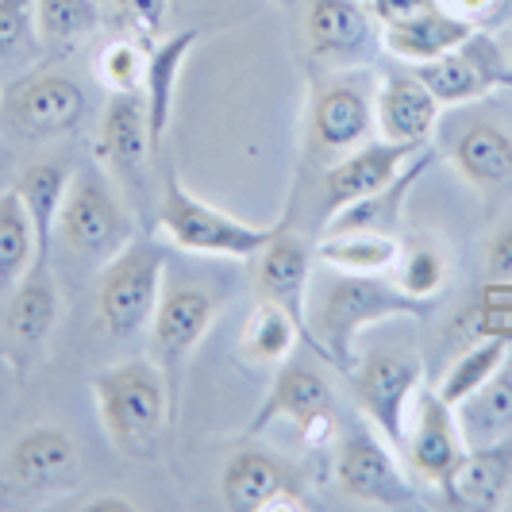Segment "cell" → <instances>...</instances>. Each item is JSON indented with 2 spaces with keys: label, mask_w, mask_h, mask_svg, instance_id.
Masks as SVG:
<instances>
[{
  "label": "cell",
  "mask_w": 512,
  "mask_h": 512,
  "mask_svg": "<svg viewBox=\"0 0 512 512\" xmlns=\"http://www.w3.org/2000/svg\"><path fill=\"white\" fill-rule=\"evenodd\" d=\"M397 285L409 293V297H420V301H436L447 285V258L436 243H424V239H412L401 247V258H397Z\"/></svg>",
  "instance_id": "obj_34"
},
{
  "label": "cell",
  "mask_w": 512,
  "mask_h": 512,
  "mask_svg": "<svg viewBox=\"0 0 512 512\" xmlns=\"http://www.w3.org/2000/svg\"><path fill=\"white\" fill-rule=\"evenodd\" d=\"M93 401L108 443L128 459H151L162 432L174 424L162 366L151 359H128L101 370L93 378Z\"/></svg>",
  "instance_id": "obj_2"
},
{
  "label": "cell",
  "mask_w": 512,
  "mask_h": 512,
  "mask_svg": "<svg viewBox=\"0 0 512 512\" xmlns=\"http://www.w3.org/2000/svg\"><path fill=\"white\" fill-rule=\"evenodd\" d=\"M62 320V285L51 262H31L24 282L0 301V347L24 374Z\"/></svg>",
  "instance_id": "obj_9"
},
{
  "label": "cell",
  "mask_w": 512,
  "mask_h": 512,
  "mask_svg": "<svg viewBox=\"0 0 512 512\" xmlns=\"http://www.w3.org/2000/svg\"><path fill=\"white\" fill-rule=\"evenodd\" d=\"M466 447H486L512 436V366L505 362L482 389L455 405Z\"/></svg>",
  "instance_id": "obj_28"
},
{
  "label": "cell",
  "mask_w": 512,
  "mask_h": 512,
  "mask_svg": "<svg viewBox=\"0 0 512 512\" xmlns=\"http://www.w3.org/2000/svg\"><path fill=\"white\" fill-rule=\"evenodd\" d=\"M312 258L316 247L308 243L305 235L282 228L274 231V239L255 255V289L262 301L285 308L301 335L308 339V347L316 351L312 339V320H308V285H312Z\"/></svg>",
  "instance_id": "obj_13"
},
{
  "label": "cell",
  "mask_w": 512,
  "mask_h": 512,
  "mask_svg": "<svg viewBox=\"0 0 512 512\" xmlns=\"http://www.w3.org/2000/svg\"><path fill=\"white\" fill-rule=\"evenodd\" d=\"M428 166H432V147H424V151L416 154L389 185H382L378 193L359 197V201H351L347 208H339L324 228L328 231H385V235H397L401 212H405V201H409L412 185L420 181V174H424Z\"/></svg>",
  "instance_id": "obj_24"
},
{
  "label": "cell",
  "mask_w": 512,
  "mask_h": 512,
  "mask_svg": "<svg viewBox=\"0 0 512 512\" xmlns=\"http://www.w3.org/2000/svg\"><path fill=\"white\" fill-rule=\"evenodd\" d=\"M97 0H35V35L43 47H70L81 35L97 31Z\"/></svg>",
  "instance_id": "obj_32"
},
{
  "label": "cell",
  "mask_w": 512,
  "mask_h": 512,
  "mask_svg": "<svg viewBox=\"0 0 512 512\" xmlns=\"http://www.w3.org/2000/svg\"><path fill=\"white\" fill-rule=\"evenodd\" d=\"M509 355H512L509 335H482L474 347H466L459 359L447 366V374H443L436 393L447 405H462L474 389H482L509 362Z\"/></svg>",
  "instance_id": "obj_30"
},
{
  "label": "cell",
  "mask_w": 512,
  "mask_h": 512,
  "mask_svg": "<svg viewBox=\"0 0 512 512\" xmlns=\"http://www.w3.org/2000/svg\"><path fill=\"white\" fill-rule=\"evenodd\" d=\"M443 497L455 509H505L512 497V436L486 447H466L459 470L443 486Z\"/></svg>",
  "instance_id": "obj_21"
},
{
  "label": "cell",
  "mask_w": 512,
  "mask_h": 512,
  "mask_svg": "<svg viewBox=\"0 0 512 512\" xmlns=\"http://www.w3.org/2000/svg\"><path fill=\"white\" fill-rule=\"evenodd\" d=\"M424 147H409V143H389V139H374L362 143L355 151H347V158H339L332 170L324 174L320 185V224H328L339 208H347L359 197L378 193L382 185L397 178Z\"/></svg>",
  "instance_id": "obj_15"
},
{
  "label": "cell",
  "mask_w": 512,
  "mask_h": 512,
  "mask_svg": "<svg viewBox=\"0 0 512 512\" xmlns=\"http://www.w3.org/2000/svg\"><path fill=\"white\" fill-rule=\"evenodd\" d=\"M274 420H293L305 432L308 447H324L335 436V393L328 378L308 366V362H285L278 370V378L270 385V393L262 397V405L255 409L247 432L258 436L266 432Z\"/></svg>",
  "instance_id": "obj_8"
},
{
  "label": "cell",
  "mask_w": 512,
  "mask_h": 512,
  "mask_svg": "<svg viewBox=\"0 0 512 512\" xmlns=\"http://www.w3.org/2000/svg\"><path fill=\"white\" fill-rule=\"evenodd\" d=\"M412 474H420L428 486H447V478L459 470L466 455L455 405H447L436 389H420L409 412V439H405Z\"/></svg>",
  "instance_id": "obj_14"
},
{
  "label": "cell",
  "mask_w": 512,
  "mask_h": 512,
  "mask_svg": "<svg viewBox=\"0 0 512 512\" xmlns=\"http://www.w3.org/2000/svg\"><path fill=\"white\" fill-rule=\"evenodd\" d=\"M351 382H355V397H359L362 412L370 416L374 432L389 447L405 451L412 401L424 382V359L416 351L378 347L366 359H359V366L351 370Z\"/></svg>",
  "instance_id": "obj_5"
},
{
  "label": "cell",
  "mask_w": 512,
  "mask_h": 512,
  "mask_svg": "<svg viewBox=\"0 0 512 512\" xmlns=\"http://www.w3.org/2000/svg\"><path fill=\"white\" fill-rule=\"evenodd\" d=\"M4 112H8L12 128L20 135L54 139V135L74 131L85 120L89 101H85V89L77 85L74 77L39 74L4 93Z\"/></svg>",
  "instance_id": "obj_16"
},
{
  "label": "cell",
  "mask_w": 512,
  "mask_h": 512,
  "mask_svg": "<svg viewBox=\"0 0 512 512\" xmlns=\"http://www.w3.org/2000/svg\"><path fill=\"white\" fill-rule=\"evenodd\" d=\"M489 282H505L512 285V224L493 235V243H489Z\"/></svg>",
  "instance_id": "obj_39"
},
{
  "label": "cell",
  "mask_w": 512,
  "mask_h": 512,
  "mask_svg": "<svg viewBox=\"0 0 512 512\" xmlns=\"http://www.w3.org/2000/svg\"><path fill=\"white\" fill-rule=\"evenodd\" d=\"M120 12H124V24L147 39V43H158L162 39V27H166V16H170V0H116Z\"/></svg>",
  "instance_id": "obj_37"
},
{
  "label": "cell",
  "mask_w": 512,
  "mask_h": 512,
  "mask_svg": "<svg viewBox=\"0 0 512 512\" xmlns=\"http://www.w3.org/2000/svg\"><path fill=\"white\" fill-rule=\"evenodd\" d=\"M101 166L120 181L128 197H139L151 170V128H147V104L143 93H112L104 104L101 135H97Z\"/></svg>",
  "instance_id": "obj_12"
},
{
  "label": "cell",
  "mask_w": 512,
  "mask_h": 512,
  "mask_svg": "<svg viewBox=\"0 0 512 512\" xmlns=\"http://www.w3.org/2000/svg\"><path fill=\"white\" fill-rule=\"evenodd\" d=\"M436 4L439 0H362V8H366V12H370L382 27L412 20V16H420V12L436 8Z\"/></svg>",
  "instance_id": "obj_38"
},
{
  "label": "cell",
  "mask_w": 512,
  "mask_h": 512,
  "mask_svg": "<svg viewBox=\"0 0 512 512\" xmlns=\"http://www.w3.org/2000/svg\"><path fill=\"white\" fill-rule=\"evenodd\" d=\"M166 293V255L151 239H131L120 255L101 266L97 312L108 335L128 339L154 324V312Z\"/></svg>",
  "instance_id": "obj_4"
},
{
  "label": "cell",
  "mask_w": 512,
  "mask_h": 512,
  "mask_svg": "<svg viewBox=\"0 0 512 512\" xmlns=\"http://www.w3.org/2000/svg\"><path fill=\"white\" fill-rule=\"evenodd\" d=\"M509 58H512V35H509Z\"/></svg>",
  "instance_id": "obj_43"
},
{
  "label": "cell",
  "mask_w": 512,
  "mask_h": 512,
  "mask_svg": "<svg viewBox=\"0 0 512 512\" xmlns=\"http://www.w3.org/2000/svg\"><path fill=\"white\" fill-rule=\"evenodd\" d=\"M443 8H451L455 16H462L466 24H474V27H482L486 20H493L497 12H501V4L505 0H439Z\"/></svg>",
  "instance_id": "obj_40"
},
{
  "label": "cell",
  "mask_w": 512,
  "mask_h": 512,
  "mask_svg": "<svg viewBox=\"0 0 512 512\" xmlns=\"http://www.w3.org/2000/svg\"><path fill=\"white\" fill-rule=\"evenodd\" d=\"M401 239L385 231H328L316 243V258H324L339 274H385L401 258Z\"/></svg>",
  "instance_id": "obj_29"
},
{
  "label": "cell",
  "mask_w": 512,
  "mask_h": 512,
  "mask_svg": "<svg viewBox=\"0 0 512 512\" xmlns=\"http://www.w3.org/2000/svg\"><path fill=\"white\" fill-rule=\"evenodd\" d=\"M31 262H35V231L20 189H8L0 197V301L24 282Z\"/></svg>",
  "instance_id": "obj_31"
},
{
  "label": "cell",
  "mask_w": 512,
  "mask_h": 512,
  "mask_svg": "<svg viewBox=\"0 0 512 512\" xmlns=\"http://www.w3.org/2000/svg\"><path fill=\"white\" fill-rule=\"evenodd\" d=\"M0 101H4V93H0Z\"/></svg>",
  "instance_id": "obj_44"
},
{
  "label": "cell",
  "mask_w": 512,
  "mask_h": 512,
  "mask_svg": "<svg viewBox=\"0 0 512 512\" xmlns=\"http://www.w3.org/2000/svg\"><path fill=\"white\" fill-rule=\"evenodd\" d=\"M158 228L170 235L174 247L189 251V255L235 258V262L255 258L278 231L235 220L224 208L205 205L201 197H193L181 185L178 174H166V193H162V205H158Z\"/></svg>",
  "instance_id": "obj_3"
},
{
  "label": "cell",
  "mask_w": 512,
  "mask_h": 512,
  "mask_svg": "<svg viewBox=\"0 0 512 512\" xmlns=\"http://www.w3.org/2000/svg\"><path fill=\"white\" fill-rule=\"evenodd\" d=\"M201 31L189 27V31H178L170 39H158L154 51H147V77H143V104H147V128H151V147L154 158L162 151V139H166V128H170V116H174V97H178L181 85V70L189 62V54L197 47Z\"/></svg>",
  "instance_id": "obj_22"
},
{
  "label": "cell",
  "mask_w": 512,
  "mask_h": 512,
  "mask_svg": "<svg viewBox=\"0 0 512 512\" xmlns=\"http://www.w3.org/2000/svg\"><path fill=\"white\" fill-rule=\"evenodd\" d=\"M412 74L420 77V81L436 93V101L447 108V104L482 101L493 89H501V81L509 74V62H505L501 47L478 27V31H474L466 43H459L455 51L439 54L432 62L412 66Z\"/></svg>",
  "instance_id": "obj_11"
},
{
  "label": "cell",
  "mask_w": 512,
  "mask_h": 512,
  "mask_svg": "<svg viewBox=\"0 0 512 512\" xmlns=\"http://www.w3.org/2000/svg\"><path fill=\"white\" fill-rule=\"evenodd\" d=\"M378 131L374 124V97L355 81H328L312 97L308 135L312 147L324 154H347L366 143V135Z\"/></svg>",
  "instance_id": "obj_18"
},
{
  "label": "cell",
  "mask_w": 512,
  "mask_h": 512,
  "mask_svg": "<svg viewBox=\"0 0 512 512\" xmlns=\"http://www.w3.org/2000/svg\"><path fill=\"white\" fill-rule=\"evenodd\" d=\"M35 35V0H0V62L20 54Z\"/></svg>",
  "instance_id": "obj_36"
},
{
  "label": "cell",
  "mask_w": 512,
  "mask_h": 512,
  "mask_svg": "<svg viewBox=\"0 0 512 512\" xmlns=\"http://www.w3.org/2000/svg\"><path fill=\"white\" fill-rule=\"evenodd\" d=\"M297 339H301L297 320L285 308L270 305V301H258V308L251 312V320H247V328H243L247 355L258 362H270V366L289 359V351L297 347Z\"/></svg>",
  "instance_id": "obj_33"
},
{
  "label": "cell",
  "mask_w": 512,
  "mask_h": 512,
  "mask_svg": "<svg viewBox=\"0 0 512 512\" xmlns=\"http://www.w3.org/2000/svg\"><path fill=\"white\" fill-rule=\"evenodd\" d=\"M501 89H512V70L505 74V81H501Z\"/></svg>",
  "instance_id": "obj_42"
},
{
  "label": "cell",
  "mask_w": 512,
  "mask_h": 512,
  "mask_svg": "<svg viewBox=\"0 0 512 512\" xmlns=\"http://www.w3.org/2000/svg\"><path fill=\"white\" fill-rule=\"evenodd\" d=\"M97 77L108 93H139L147 77V47L135 39H112L97 54Z\"/></svg>",
  "instance_id": "obj_35"
},
{
  "label": "cell",
  "mask_w": 512,
  "mask_h": 512,
  "mask_svg": "<svg viewBox=\"0 0 512 512\" xmlns=\"http://www.w3.org/2000/svg\"><path fill=\"white\" fill-rule=\"evenodd\" d=\"M58 235L77 258H93L104 266L131 243V216L97 174H74L58 216Z\"/></svg>",
  "instance_id": "obj_7"
},
{
  "label": "cell",
  "mask_w": 512,
  "mask_h": 512,
  "mask_svg": "<svg viewBox=\"0 0 512 512\" xmlns=\"http://www.w3.org/2000/svg\"><path fill=\"white\" fill-rule=\"evenodd\" d=\"M443 104L436 93L412 74H389L378 81L374 93V124L378 135L389 143H409V147H428L432 131L439 124Z\"/></svg>",
  "instance_id": "obj_20"
},
{
  "label": "cell",
  "mask_w": 512,
  "mask_h": 512,
  "mask_svg": "<svg viewBox=\"0 0 512 512\" xmlns=\"http://www.w3.org/2000/svg\"><path fill=\"white\" fill-rule=\"evenodd\" d=\"M220 293H212L208 285H178V289H166L162 293V305L154 312V351H158V366H162V378L170 389V409L178 420L181 409V378H185V366L193 359V351L201 347V339L208 335V328L216 324L220 316Z\"/></svg>",
  "instance_id": "obj_6"
},
{
  "label": "cell",
  "mask_w": 512,
  "mask_h": 512,
  "mask_svg": "<svg viewBox=\"0 0 512 512\" xmlns=\"http://www.w3.org/2000/svg\"><path fill=\"white\" fill-rule=\"evenodd\" d=\"M335 478L347 497L374 509H409L416 501L405 466L393 459V447L378 432H347L335 455Z\"/></svg>",
  "instance_id": "obj_10"
},
{
  "label": "cell",
  "mask_w": 512,
  "mask_h": 512,
  "mask_svg": "<svg viewBox=\"0 0 512 512\" xmlns=\"http://www.w3.org/2000/svg\"><path fill=\"white\" fill-rule=\"evenodd\" d=\"M8 486L20 493H58L77 478V447L62 428H31L16 439L4 462Z\"/></svg>",
  "instance_id": "obj_19"
},
{
  "label": "cell",
  "mask_w": 512,
  "mask_h": 512,
  "mask_svg": "<svg viewBox=\"0 0 512 512\" xmlns=\"http://www.w3.org/2000/svg\"><path fill=\"white\" fill-rule=\"evenodd\" d=\"M474 31H478L474 24H466L451 8L436 4V8H428L420 16H412V20L382 27V43L393 58H401L409 66H420V62H432L439 54L455 51Z\"/></svg>",
  "instance_id": "obj_23"
},
{
  "label": "cell",
  "mask_w": 512,
  "mask_h": 512,
  "mask_svg": "<svg viewBox=\"0 0 512 512\" xmlns=\"http://www.w3.org/2000/svg\"><path fill=\"white\" fill-rule=\"evenodd\" d=\"M85 509L89 512H135L139 505L128 501V497H112V493H104V497H93Z\"/></svg>",
  "instance_id": "obj_41"
},
{
  "label": "cell",
  "mask_w": 512,
  "mask_h": 512,
  "mask_svg": "<svg viewBox=\"0 0 512 512\" xmlns=\"http://www.w3.org/2000/svg\"><path fill=\"white\" fill-rule=\"evenodd\" d=\"M74 174L77 170L70 162H39V166H31L24 178L16 181V189L24 197L27 220H31V231H35V262H51L58 216H62V205H66Z\"/></svg>",
  "instance_id": "obj_25"
},
{
  "label": "cell",
  "mask_w": 512,
  "mask_h": 512,
  "mask_svg": "<svg viewBox=\"0 0 512 512\" xmlns=\"http://www.w3.org/2000/svg\"><path fill=\"white\" fill-rule=\"evenodd\" d=\"M451 162L459 166V174L478 189H493L512 178V135L501 124L474 120L459 131Z\"/></svg>",
  "instance_id": "obj_27"
},
{
  "label": "cell",
  "mask_w": 512,
  "mask_h": 512,
  "mask_svg": "<svg viewBox=\"0 0 512 512\" xmlns=\"http://www.w3.org/2000/svg\"><path fill=\"white\" fill-rule=\"evenodd\" d=\"M308 54L320 62H332L335 70L362 66L374 51L370 12L362 0H312L305 16Z\"/></svg>",
  "instance_id": "obj_17"
},
{
  "label": "cell",
  "mask_w": 512,
  "mask_h": 512,
  "mask_svg": "<svg viewBox=\"0 0 512 512\" xmlns=\"http://www.w3.org/2000/svg\"><path fill=\"white\" fill-rule=\"evenodd\" d=\"M285 489H297L293 474L262 451H235L224 466V482H220L224 505L235 512H262Z\"/></svg>",
  "instance_id": "obj_26"
},
{
  "label": "cell",
  "mask_w": 512,
  "mask_h": 512,
  "mask_svg": "<svg viewBox=\"0 0 512 512\" xmlns=\"http://www.w3.org/2000/svg\"><path fill=\"white\" fill-rule=\"evenodd\" d=\"M436 301H420V297H409L397 282H385L382 274H339L320 305L312 312V339H316V351L320 359H328L339 370L351 378V370L359 366V335L382 320H424L432 316Z\"/></svg>",
  "instance_id": "obj_1"
}]
</instances>
